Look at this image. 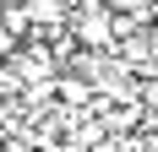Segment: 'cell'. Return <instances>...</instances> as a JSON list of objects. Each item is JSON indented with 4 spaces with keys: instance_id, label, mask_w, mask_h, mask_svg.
<instances>
[{
    "instance_id": "cell-1",
    "label": "cell",
    "mask_w": 158,
    "mask_h": 152,
    "mask_svg": "<svg viewBox=\"0 0 158 152\" xmlns=\"http://www.w3.org/2000/svg\"><path fill=\"white\" fill-rule=\"evenodd\" d=\"M142 103L158 114V71H153V76H142Z\"/></svg>"
}]
</instances>
